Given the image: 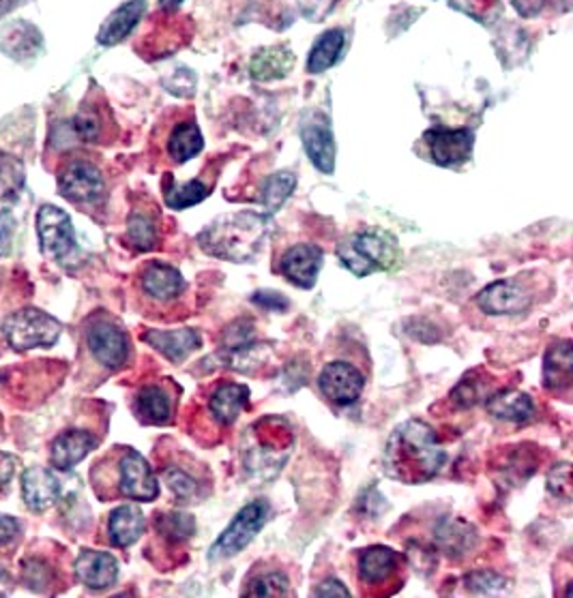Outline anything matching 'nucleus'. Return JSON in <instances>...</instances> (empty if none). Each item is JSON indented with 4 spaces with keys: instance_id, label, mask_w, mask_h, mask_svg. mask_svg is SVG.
<instances>
[{
    "instance_id": "9d476101",
    "label": "nucleus",
    "mask_w": 573,
    "mask_h": 598,
    "mask_svg": "<svg viewBox=\"0 0 573 598\" xmlns=\"http://www.w3.org/2000/svg\"><path fill=\"white\" fill-rule=\"evenodd\" d=\"M533 288L522 279H500L477 295V307L488 315H518L531 309Z\"/></svg>"
},
{
    "instance_id": "393cba45",
    "label": "nucleus",
    "mask_w": 573,
    "mask_h": 598,
    "mask_svg": "<svg viewBox=\"0 0 573 598\" xmlns=\"http://www.w3.org/2000/svg\"><path fill=\"white\" fill-rule=\"evenodd\" d=\"M145 11H147V0H129V2L121 4L101 24L97 41L101 46H116V43H121L138 26V22L142 20Z\"/></svg>"
},
{
    "instance_id": "f3484780",
    "label": "nucleus",
    "mask_w": 573,
    "mask_h": 598,
    "mask_svg": "<svg viewBox=\"0 0 573 598\" xmlns=\"http://www.w3.org/2000/svg\"><path fill=\"white\" fill-rule=\"evenodd\" d=\"M136 416L147 425H167L174 414V390L170 382L140 386L134 399Z\"/></svg>"
},
{
    "instance_id": "37998d69",
    "label": "nucleus",
    "mask_w": 573,
    "mask_h": 598,
    "mask_svg": "<svg viewBox=\"0 0 573 598\" xmlns=\"http://www.w3.org/2000/svg\"><path fill=\"white\" fill-rule=\"evenodd\" d=\"M548 489L550 494H555L561 500H570L572 498V470L570 463H561L552 470L550 478H548Z\"/></svg>"
},
{
    "instance_id": "20e7f679",
    "label": "nucleus",
    "mask_w": 573,
    "mask_h": 598,
    "mask_svg": "<svg viewBox=\"0 0 573 598\" xmlns=\"http://www.w3.org/2000/svg\"><path fill=\"white\" fill-rule=\"evenodd\" d=\"M337 258L354 277H370L374 273L391 271L400 262V247L396 236L389 232H357L339 242Z\"/></svg>"
},
{
    "instance_id": "5701e85b",
    "label": "nucleus",
    "mask_w": 573,
    "mask_h": 598,
    "mask_svg": "<svg viewBox=\"0 0 573 598\" xmlns=\"http://www.w3.org/2000/svg\"><path fill=\"white\" fill-rule=\"evenodd\" d=\"M572 341L559 339L548 346L544 357V386L552 393H563L572 386Z\"/></svg>"
},
{
    "instance_id": "cd10ccee",
    "label": "nucleus",
    "mask_w": 573,
    "mask_h": 598,
    "mask_svg": "<svg viewBox=\"0 0 573 598\" xmlns=\"http://www.w3.org/2000/svg\"><path fill=\"white\" fill-rule=\"evenodd\" d=\"M202 149H204L202 132L194 121L178 123L167 138V154L176 163H185L194 159Z\"/></svg>"
},
{
    "instance_id": "f257e3e1",
    "label": "nucleus",
    "mask_w": 573,
    "mask_h": 598,
    "mask_svg": "<svg viewBox=\"0 0 573 598\" xmlns=\"http://www.w3.org/2000/svg\"><path fill=\"white\" fill-rule=\"evenodd\" d=\"M447 461V452L436 432L423 421L400 425L385 449V465L391 476L407 485H419L434 478Z\"/></svg>"
},
{
    "instance_id": "39448f33",
    "label": "nucleus",
    "mask_w": 573,
    "mask_h": 598,
    "mask_svg": "<svg viewBox=\"0 0 573 598\" xmlns=\"http://www.w3.org/2000/svg\"><path fill=\"white\" fill-rule=\"evenodd\" d=\"M84 346L88 357L105 372H121L132 357V344L123 326L110 315L97 313L84 326Z\"/></svg>"
},
{
    "instance_id": "b1692460",
    "label": "nucleus",
    "mask_w": 573,
    "mask_h": 598,
    "mask_svg": "<svg viewBox=\"0 0 573 598\" xmlns=\"http://www.w3.org/2000/svg\"><path fill=\"white\" fill-rule=\"evenodd\" d=\"M486 410L490 416L498 421L526 423L535 414V403H533L531 395L513 390V388H505V390H494L488 395Z\"/></svg>"
},
{
    "instance_id": "864d4df0",
    "label": "nucleus",
    "mask_w": 573,
    "mask_h": 598,
    "mask_svg": "<svg viewBox=\"0 0 573 598\" xmlns=\"http://www.w3.org/2000/svg\"><path fill=\"white\" fill-rule=\"evenodd\" d=\"M17 2H20V0H0V17H2V15H7V13H9V11H11Z\"/></svg>"
},
{
    "instance_id": "a878e982",
    "label": "nucleus",
    "mask_w": 573,
    "mask_h": 598,
    "mask_svg": "<svg viewBox=\"0 0 573 598\" xmlns=\"http://www.w3.org/2000/svg\"><path fill=\"white\" fill-rule=\"evenodd\" d=\"M147 530L145 513L136 504H123L108 515V538L112 547H132Z\"/></svg>"
},
{
    "instance_id": "dca6fc26",
    "label": "nucleus",
    "mask_w": 573,
    "mask_h": 598,
    "mask_svg": "<svg viewBox=\"0 0 573 598\" xmlns=\"http://www.w3.org/2000/svg\"><path fill=\"white\" fill-rule=\"evenodd\" d=\"M301 140L310 161L323 172L333 174L335 170V140L331 132V123L323 114H312L310 121L301 125Z\"/></svg>"
},
{
    "instance_id": "3c124183",
    "label": "nucleus",
    "mask_w": 573,
    "mask_h": 598,
    "mask_svg": "<svg viewBox=\"0 0 573 598\" xmlns=\"http://www.w3.org/2000/svg\"><path fill=\"white\" fill-rule=\"evenodd\" d=\"M20 534V524L9 518V515H0V545H9L11 540H15Z\"/></svg>"
},
{
    "instance_id": "8fccbe9b",
    "label": "nucleus",
    "mask_w": 573,
    "mask_h": 598,
    "mask_svg": "<svg viewBox=\"0 0 573 598\" xmlns=\"http://www.w3.org/2000/svg\"><path fill=\"white\" fill-rule=\"evenodd\" d=\"M165 84H167V90H170V92H174V95H178V97H191V95H194V90H196V77H191V79L183 82L178 70H176V74L172 77V82L167 79Z\"/></svg>"
},
{
    "instance_id": "6ab92c4d",
    "label": "nucleus",
    "mask_w": 573,
    "mask_h": 598,
    "mask_svg": "<svg viewBox=\"0 0 573 598\" xmlns=\"http://www.w3.org/2000/svg\"><path fill=\"white\" fill-rule=\"evenodd\" d=\"M142 339L151 348H155L170 363H183L194 350L202 346V337L196 328H176V331L149 328L142 333Z\"/></svg>"
},
{
    "instance_id": "6e6d98bb",
    "label": "nucleus",
    "mask_w": 573,
    "mask_h": 598,
    "mask_svg": "<svg viewBox=\"0 0 573 598\" xmlns=\"http://www.w3.org/2000/svg\"><path fill=\"white\" fill-rule=\"evenodd\" d=\"M0 425H2V419H0Z\"/></svg>"
},
{
    "instance_id": "ea45409f",
    "label": "nucleus",
    "mask_w": 573,
    "mask_h": 598,
    "mask_svg": "<svg viewBox=\"0 0 573 598\" xmlns=\"http://www.w3.org/2000/svg\"><path fill=\"white\" fill-rule=\"evenodd\" d=\"M449 7L486 26L502 17V0H449Z\"/></svg>"
},
{
    "instance_id": "e433bc0d",
    "label": "nucleus",
    "mask_w": 573,
    "mask_h": 598,
    "mask_svg": "<svg viewBox=\"0 0 573 598\" xmlns=\"http://www.w3.org/2000/svg\"><path fill=\"white\" fill-rule=\"evenodd\" d=\"M207 196H209V187L204 183L189 180V183H183V185L167 187L164 194V202L167 209L185 211V209L196 207L202 200H207Z\"/></svg>"
},
{
    "instance_id": "7ed1b4c3",
    "label": "nucleus",
    "mask_w": 573,
    "mask_h": 598,
    "mask_svg": "<svg viewBox=\"0 0 573 598\" xmlns=\"http://www.w3.org/2000/svg\"><path fill=\"white\" fill-rule=\"evenodd\" d=\"M266 238V215L235 213L215 220L200 232V247L220 260L249 262L262 249Z\"/></svg>"
},
{
    "instance_id": "58836bf2",
    "label": "nucleus",
    "mask_w": 573,
    "mask_h": 598,
    "mask_svg": "<svg viewBox=\"0 0 573 598\" xmlns=\"http://www.w3.org/2000/svg\"><path fill=\"white\" fill-rule=\"evenodd\" d=\"M436 540L449 556H453V553H462L464 549L471 547L473 532H471V527H466L460 522H445L436 530Z\"/></svg>"
},
{
    "instance_id": "0eeeda50",
    "label": "nucleus",
    "mask_w": 573,
    "mask_h": 598,
    "mask_svg": "<svg viewBox=\"0 0 573 598\" xmlns=\"http://www.w3.org/2000/svg\"><path fill=\"white\" fill-rule=\"evenodd\" d=\"M57 185H59V194L67 202L80 204V207L99 202L105 194V178L101 170L84 157H72L59 167Z\"/></svg>"
},
{
    "instance_id": "49530a36",
    "label": "nucleus",
    "mask_w": 573,
    "mask_h": 598,
    "mask_svg": "<svg viewBox=\"0 0 573 598\" xmlns=\"http://www.w3.org/2000/svg\"><path fill=\"white\" fill-rule=\"evenodd\" d=\"M251 300H253L256 304L269 309V311H286V309H288V300L284 299L282 295H277V292H271V290L256 292Z\"/></svg>"
},
{
    "instance_id": "2eb2a0df",
    "label": "nucleus",
    "mask_w": 573,
    "mask_h": 598,
    "mask_svg": "<svg viewBox=\"0 0 573 598\" xmlns=\"http://www.w3.org/2000/svg\"><path fill=\"white\" fill-rule=\"evenodd\" d=\"M323 249L312 242L290 247L279 260V273L297 288L312 290L323 269Z\"/></svg>"
},
{
    "instance_id": "5fc2aeb1",
    "label": "nucleus",
    "mask_w": 573,
    "mask_h": 598,
    "mask_svg": "<svg viewBox=\"0 0 573 598\" xmlns=\"http://www.w3.org/2000/svg\"><path fill=\"white\" fill-rule=\"evenodd\" d=\"M180 2H183V0H160V7H162L164 11H174V9H178Z\"/></svg>"
},
{
    "instance_id": "aec40b11",
    "label": "nucleus",
    "mask_w": 573,
    "mask_h": 598,
    "mask_svg": "<svg viewBox=\"0 0 573 598\" xmlns=\"http://www.w3.org/2000/svg\"><path fill=\"white\" fill-rule=\"evenodd\" d=\"M22 498L30 511H46L61 498V483L48 468H28L22 474Z\"/></svg>"
},
{
    "instance_id": "423d86ee",
    "label": "nucleus",
    "mask_w": 573,
    "mask_h": 598,
    "mask_svg": "<svg viewBox=\"0 0 573 598\" xmlns=\"http://www.w3.org/2000/svg\"><path fill=\"white\" fill-rule=\"evenodd\" d=\"M61 331H63V326L57 317H52L50 313L35 309V307L15 311L2 322L4 339L17 352H26V350H35V348H50L59 341Z\"/></svg>"
},
{
    "instance_id": "4468645a",
    "label": "nucleus",
    "mask_w": 573,
    "mask_h": 598,
    "mask_svg": "<svg viewBox=\"0 0 573 598\" xmlns=\"http://www.w3.org/2000/svg\"><path fill=\"white\" fill-rule=\"evenodd\" d=\"M138 290L153 304H170L187 290L183 275L164 262H149L138 277Z\"/></svg>"
},
{
    "instance_id": "c9c22d12",
    "label": "nucleus",
    "mask_w": 573,
    "mask_h": 598,
    "mask_svg": "<svg viewBox=\"0 0 573 598\" xmlns=\"http://www.w3.org/2000/svg\"><path fill=\"white\" fill-rule=\"evenodd\" d=\"M24 185V165L17 157L0 150V202L15 200Z\"/></svg>"
},
{
    "instance_id": "1a4fd4ad",
    "label": "nucleus",
    "mask_w": 573,
    "mask_h": 598,
    "mask_svg": "<svg viewBox=\"0 0 573 598\" xmlns=\"http://www.w3.org/2000/svg\"><path fill=\"white\" fill-rule=\"evenodd\" d=\"M37 236L43 256L54 262H67L76 251V232L72 217L52 204H43L37 213Z\"/></svg>"
},
{
    "instance_id": "603ef678",
    "label": "nucleus",
    "mask_w": 573,
    "mask_h": 598,
    "mask_svg": "<svg viewBox=\"0 0 573 598\" xmlns=\"http://www.w3.org/2000/svg\"><path fill=\"white\" fill-rule=\"evenodd\" d=\"M511 2H513L515 11H518L522 17H535V15H539V11L544 9V4H546L548 0H511Z\"/></svg>"
},
{
    "instance_id": "7c9ffc66",
    "label": "nucleus",
    "mask_w": 573,
    "mask_h": 598,
    "mask_svg": "<svg viewBox=\"0 0 573 598\" xmlns=\"http://www.w3.org/2000/svg\"><path fill=\"white\" fill-rule=\"evenodd\" d=\"M297 187V176L290 172H277L273 176H269L264 180L262 194H260V202L264 209V215H273L282 209V204L292 196Z\"/></svg>"
},
{
    "instance_id": "a19ab883",
    "label": "nucleus",
    "mask_w": 573,
    "mask_h": 598,
    "mask_svg": "<svg viewBox=\"0 0 573 598\" xmlns=\"http://www.w3.org/2000/svg\"><path fill=\"white\" fill-rule=\"evenodd\" d=\"M74 132L83 142H99L103 134V119L97 110L84 108L80 114L74 119Z\"/></svg>"
},
{
    "instance_id": "9b49d317",
    "label": "nucleus",
    "mask_w": 573,
    "mask_h": 598,
    "mask_svg": "<svg viewBox=\"0 0 573 598\" xmlns=\"http://www.w3.org/2000/svg\"><path fill=\"white\" fill-rule=\"evenodd\" d=\"M402 569V556L385 545H372L357 558V575L363 588L391 586Z\"/></svg>"
},
{
    "instance_id": "473e14b6",
    "label": "nucleus",
    "mask_w": 573,
    "mask_h": 598,
    "mask_svg": "<svg viewBox=\"0 0 573 598\" xmlns=\"http://www.w3.org/2000/svg\"><path fill=\"white\" fill-rule=\"evenodd\" d=\"M127 240L138 251H151L158 247L160 232H158V220L147 211H134L127 220Z\"/></svg>"
},
{
    "instance_id": "ddd939ff",
    "label": "nucleus",
    "mask_w": 573,
    "mask_h": 598,
    "mask_svg": "<svg viewBox=\"0 0 573 598\" xmlns=\"http://www.w3.org/2000/svg\"><path fill=\"white\" fill-rule=\"evenodd\" d=\"M319 388L335 406H350L361 397L365 388V375L352 363L333 361L319 375Z\"/></svg>"
},
{
    "instance_id": "a18cd8bd",
    "label": "nucleus",
    "mask_w": 573,
    "mask_h": 598,
    "mask_svg": "<svg viewBox=\"0 0 573 598\" xmlns=\"http://www.w3.org/2000/svg\"><path fill=\"white\" fill-rule=\"evenodd\" d=\"M13 229H15V220H13L11 211H2L0 213V258L9 253Z\"/></svg>"
},
{
    "instance_id": "4be33fe9",
    "label": "nucleus",
    "mask_w": 573,
    "mask_h": 598,
    "mask_svg": "<svg viewBox=\"0 0 573 598\" xmlns=\"http://www.w3.org/2000/svg\"><path fill=\"white\" fill-rule=\"evenodd\" d=\"M97 447V438L84 429H70L59 434L50 445V461L57 470H72L90 450Z\"/></svg>"
},
{
    "instance_id": "c85d7f7f",
    "label": "nucleus",
    "mask_w": 573,
    "mask_h": 598,
    "mask_svg": "<svg viewBox=\"0 0 573 598\" xmlns=\"http://www.w3.org/2000/svg\"><path fill=\"white\" fill-rule=\"evenodd\" d=\"M346 37L341 28H331L327 33H323L316 43L312 46V52L308 57V72L310 74H323L328 67H333L344 50Z\"/></svg>"
},
{
    "instance_id": "de8ad7c7",
    "label": "nucleus",
    "mask_w": 573,
    "mask_h": 598,
    "mask_svg": "<svg viewBox=\"0 0 573 598\" xmlns=\"http://www.w3.org/2000/svg\"><path fill=\"white\" fill-rule=\"evenodd\" d=\"M314 597H323V598H333V597H339V598H348L350 597V590L339 582V580H333V577H328V580H325L323 584H319L316 586V590H314Z\"/></svg>"
},
{
    "instance_id": "6e6552de",
    "label": "nucleus",
    "mask_w": 573,
    "mask_h": 598,
    "mask_svg": "<svg viewBox=\"0 0 573 598\" xmlns=\"http://www.w3.org/2000/svg\"><path fill=\"white\" fill-rule=\"evenodd\" d=\"M271 515V507L266 500H253L244 507L231 525L220 534L215 545L211 547L209 560H224L237 556L258 536Z\"/></svg>"
},
{
    "instance_id": "a211bd4d",
    "label": "nucleus",
    "mask_w": 573,
    "mask_h": 598,
    "mask_svg": "<svg viewBox=\"0 0 573 598\" xmlns=\"http://www.w3.org/2000/svg\"><path fill=\"white\" fill-rule=\"evenodd\" d=\"M76 577L90 590H108L119 580V562L108 551L84 549L76 560Z\"/></svg>"
},
{
    "instance_id": "c756f323",
    "label": "nucleus",
    "mask_w": 573,
    "mask_h": 598,
    "mask_svg": "<svg viewBox=\"0 0 573 598\" xmlns=\"http://www.w3.org/2000/svg\"><path fill=\"white\" fill-rule=\"evenodd\" d=\"M22 575L24 582L30 590L35 593H54V586L61 580V571L54 569V564H50V560L41 553H33L22 562Z\"/></svg>"
},
{
    "instance_id": "f704fd0d",
    "label": "nucleus",
    "mask_w": 573,
    "mask_h": 598,
    "mask_svg": "<svg viewBox=\"0 0 573 598\" xmlns=\"http://www.w3.org/2000/svg\"><path fill=\"white\" fill-rule=\"evenodd\" d=\"M155 530L164 538L165 543L180 545L185 543L194 532H196V522L187 513H160L155 518Z\"/></svg>"
},
{
    "instance_id": "bb28decb",
    "label": "nucleus",
    "mask_w": 573,
    "mask_h": 598,
    "mask_svg": "<svg viewBox=\"0 0 573 598\" xmlns=\"http://www.w3.org/2000/svg\"><path fill=\"white\" fill-rule=\"evenodd\" d=\"M295 65V54L286 46H273L264 48L253 54L249 63V74L258 82H271L286 77Z\"/></svg>"
},
{
    "instance_id": "c03bdc74",
    "label": "nucleus",
    "mask_w": 573,
    "mask_h": 598,
    "mask_svg": "<svg viewBox=\"0 0 573 598\" xmlns=\"http://www.w3.org/2000/svg\"><path fill=\"white\" fill-rule=\"evenodd\" d=\"M297 4L308 22H325L337 0H297Z\"/></svg>"
},
{
    "instance_id": "72a5a7b5",
    "label": "nucleus",
    "mask_w": 573,
    "mask_h": 598,
    "mask_svg": "<svg viewBox=\"0 0 573 598\" xmlns=\"http://www.w3.org/2000/svg\"><path fill=\"white\" fill-rule=\"evenodd\" d=\"M490 384L488 375H479V372L466 374L460 379V384L451 390V401L462 410L475 408L479 401L488 399V395L494 393Z\"/></svg>"
},
{
    "instance_id": "412c9836",
    "label": "nucleus",
    "mask_w": 573,
    "mask_h": 598,
    "mask_svg": "<svg viewBox=\"0 0 573 598\" xmlns=\"http://www.w3.org/2000/svg\"><path fill=\"white\" fill-rule=\"evenodd\" d=\"M249 406V388L237 382H222L209 399V414L211 419L222 425L228 427L233 425Z\"/></svg>"
},
{
    "instance_id": "79ce46f5",
    "label": "nucleus",
    "mask_w": 573,
    "mask_h": 598,
    "mask_svg": "<svg viewBox=\"0 0 573 598\" xmlns=\"http://www.w3.org/2000/svg\"><path fill=\"white\" fill-rule=\"evenodd\" d=\"M466 588L469 593H475V595H496V593H502L505 580L496 573L477 571L466 577Z\"/></svg>"
},
{
    "instance_id": "f8f14e48",
    "label": "nucleus",
    "mask_w": 573,
    "mask_h": 598,
    "mask_svg": "<svg viewBox=\"0 0 573 598\" xmlns=\"http://www.w3.org/2000/svg\"><path fill=\"white\" fill-rule=\"evenodd\" d=\"M423 142L436 165L453 167V165L469 161L473 147H475V136L469 129L434 127L423 134Z\"/></svg>"
},
{
    "instance_id": "2f4dec72",
    "label": "nucleus",
    "mask_w": 573,
    "mask_h": 598,
    "mask_svg": "<svg viewBox=\"0 0 573 598\" xmlns=\"http://www.w3.org/2000/svg\"><path fill=\"white\" fill-rule=\"evenodd\" d=\"M167 489L174 494L180 502H194L200 496V478L191 470H187L183 463H167L162 472Z\"/></svg>"
},
{
    "instance_id": "f03ea898",
    "label": "nucleus",
    "mask_w": 573,
    "mask_h": 598,
    "mask_svg": "<svg viewBox=\"0 0 573 598\" xmlns=\"http://www.w3.org/2000/svg\"><path fill=\"white\" fill-rule=\"evenodd\" d=\"M90 483L103 502L116 498L153 502L160 496L153 468L138 450L129 447H116L101 457L90 470Z\"/></svg>"
},
{
    "instance_id": "09e8293b",
    "label": "nucleus",
    "mask_w": 573,
    "mask_h": 598,
    "mask_svg": "<svg viewBox=\"0 0 573 598\" xmlns=\"http://www.w3.org/2000/svg\"><path fill=\"white\" fill-rule=\"evenodd\" d=\"M15 465H17V459L9 452H0V491H4L13 478V472H15Z\"/></svg>"
},
{
    "instance_id": "4c0bfd02",
    "label": "nucleus",
    "mask_w": 573,
    "mask_h": 598,
    "mask_svg": "<svg viewBox=\"0 0 573 598\" xmlns=\"http://www.w3.org/2000/svg\"><path fill=\"white\" fill-rule=\"evenodd\" d=\"M290 582L284 573H264L246 584L244 597H288Z\"/></svg>"
}]
</instances>
